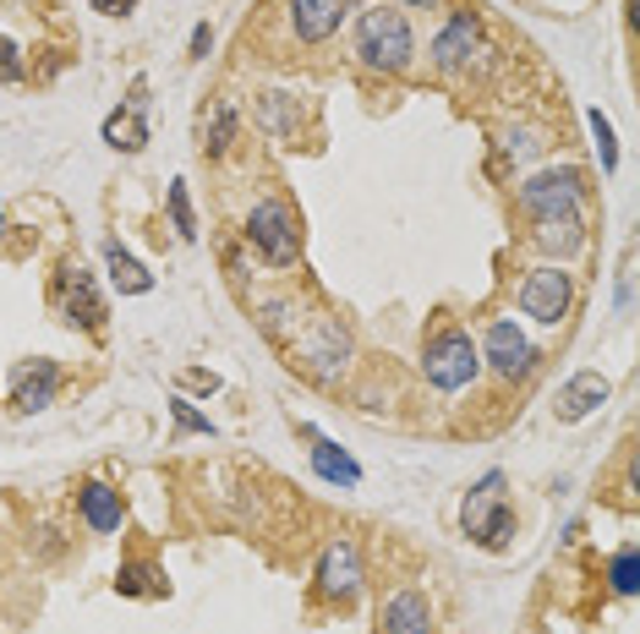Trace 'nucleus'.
<instances>
[{
	"label": "nucleus",
	"mask_w": 640,
	"mask_h": 634,
	"mask_svg": "<svg viewBox=\"0 0 640 634\" xmlns=\"http://www.w3.org/2000/svg\"><path fill=\"white\" fill-rule=\"evenodd\" d=\"M503 148H509V158H532V153H537V137H532V131H509Z\"/></svg>",
	"instance_id": "obj_29"
},
{
	"label": "nucleus",
	"mask_w": 640,
	"mask_h": 634,
	"mask_svg": "<svg viewBox=\"0 0 640 634\" xmlns=\"http://www.w3.org/2000/svg\"><path fill=\"white\" fill-rule=\"evenodd\" d=\"M0 236H7V214H0Z\"/></svg>",
	"instance_id": "obj_33"
},
{
	"label": "nucleus",
	"mask_w": 640,
	"mask_h": 634,
	"mask_svg": "<svg viewBox=\"0 0 640 634\" xmlns=\"http://www.w3.org/2000/svg\"><path fill=\"white\" fill-rule=\"evenodd\" d=\"M602 400H607V378L602 372H575L559 389V421H586Z\"/></svg>",
	"instance_id": "obj_14"
},
{
	"label": "nucleus",
	"mask_w": 640,
	"mask_h": 634,
	"mask_svg": "<svg viewBox=\"0 0 640 634\" xmlns=\"http://www.w3.org/2000/svg\"><path fill=\"white\" fill-rule=\"evenodd\" d=\"M580 241H586L580 214H553V219H537V246H542V252L569 257V252H580Z\"/></svg>",
	"instance_id": "obj_20"
},
{
	"label": "nucleus",
	"mask_w": 640,
	"mask_h": 634,
	"mask_svg": "<svg viewBox=\"0 0 640 634\" xmlns=\"http://www.w3.org/2000/svg\"><path fill=\"white\" fill-rule=\"evenodd\" d=\"M115 591L120 596H170V580H165L159 563H120Z\"/></svg>",
	"instance_id": "obj_21"
},
{
	"label": "nucleus",
	"mask_w": 640,
	"mask_h": 634,
	"mask_svg": "<svg viewBox=\"0 0 640 634\" xmlns=\"http://www.w3.org/2000/svg\"><path fill=\"white\" fill-rule=\"evenodd\" d=\"M383 634H433V607L422 591H395L383 607Z\"/></svg>",
	"instance_id": "obj_13"
},
{
	"label": "nucleus",
	"mask_w": 640,
	"mask_h": 634,
	"mask_svg": "<svg viewBox=\"0 0 640 634\" xmlns=\"http://www.w3.org/2000/svg\"><path fill=\"white\" fill-rule=\"evenodd\" d=\"M104 142L120 148V153L149 148V83H143V77L132 83V99H126V110H115V115L104 121Z\"/></svg>",
	"instance_id": "obj_11"
},
{
	"label": "nucleus",
	"mask_w": 640,
	"mask_h": 634,
	"mask_svg": "<svg viewBox=\"0 0 640 634\" xmlns=\"http://www.w3.org/2000/svg\"><path fill=\"white\" fill-rule=\"evenodd\" d=\"M350 12V0H291V28L302 45H323L329 34H340Z\"/></svg>",
	"instance_id": "obj_12"
},
{
	"label": "nucleus",
	"mask_w": 640,
	"mask_h": 634,
	"mask_svg": "<svg viewBox=\"0 0 640 634\" xmlns=\"http://www.w3.org/2000/svg\"><path fill=\"white\" fill-rule=\"evenodd\" d=\"M400 7H417L422 12V7H433V0H400Z\"/></svg>",
	"instance_id": "obj_32"
},
{
	"label": "nucleus",
	"mask_w": 640,
	"mask_h": 634,
	"mask_svg": "<svg viewBox=\"0 0 640 634\" xmlns=\"http://www.w3.org/2000/svg\"><path fill=\"white\" fill-rule=\"evenodd\" d=\"M170 225L181 241H197V219H192V198H187V181H170Z\"/></svg>",
	"instance_id": "obj_24"
},
{
	"label": "nucleus",
	"mask_w": 640,
	"mask_h": 634,
	"mask_svg": "<svg viewBox=\"0 0 640 634\" xmlns=\"http://www.w3.org/2000/svg\"><path fill=\"white\" fill-rule=\"evenodd\" d=\"M208 45H214V34H208V23H197V28H192V61H203Z\"/></svg>",
	"instance_id": "obj_31"
},
{
	"label": "nucleus",
	"mask_w": 640,
	"mask_h": 634,
	"mask_svg": "<svg viewBox=\"0 0 640 634\" xmlns=\"http://www.w3.org/2000/svg\"><path fill=\"white\" fill-rule=\"evenodd\" d=\"M296 362H302V372L318 378V383H334V378L345 372V362H350V334L340 329V317H312L307 334L296 340Z\"/></svg>",
	"instance_id": "obj_4"
},
{
	"label": "nucleus",
	"mask_w": 640,
	"mask_h": 634,
	"mask_svg": "<svg viewBox=\"0 0 640 634\" xmlns=\"http://www.w3.org/2000/svg\"><path fill=\"white\" fill-rule=\"evenodd\" d=\"M55 306H61L66 324H82V329H99V324H104V295H99V284H93V274H88L82 263H66V268H61V279H55Z\"/></svg>",
	"instance_id": "obj_7"
},
{
	"label": "nucleus",
	"mask_w": 640,
	"mask_h": 634,
	"mask_svg": "<svg viewBox=\"0 0 640 634\" xmlns=\"http://www.w3.org/2000/svg\"><path fill=\"white\" fill-rule=\"evenodd\" d=\"M356 55H361V66H372V72H389V77L406 72L411 55H417L411 23H406L395 7L361 12V23H356Z\"/></svg>",
	"instance_id": "obj_1"
},
{
	"label": "nucleus",
	"mask_w": 640,
	"mask_h": 634,
	"mask_svg": "<svg viewBox=\"0 0 640 634\" xmlns=\"http://www.w3.org/2000/svg\"><path fill=\"white\" fill-rule=\"evenodd\" d=\"M476 34H482V28H476V17H471V12H460V17H455V23L433 39V61H438L444 72H460V66L471 61V50H476Z\"/></svg>",
	"instance_id": "obj_15"
},
{
	"label": "nucleus",
	"mask_w": 640,
	"mask_h": 634,
	"mask_svg": "<svg viewBox=\"0 0 640 634\" xmlns=\"http://www.w3.org/2000/svg\"><path fill=\"white\" fill-rule=\"evenodd\" d=\"M246 241L264 252V263H274V268H291L296 263V252H302V236H296V219H291V208L285 203H258L246 214Z\"/></svg>",
	"instance_id": "obj_5"
},
{
	"label": "nucleus",
	"mask_w": 640,
	"mask_h": 634,
	"mask_svg": "<svg viewBox=\"0 0 640 634\" xmlns=\"http://www.w3.org/2000/svg\"><path fill=\"white\" fill-rule=\"evenodd\" d=\"M422 372H427V383H433L438 394H460V389L482 372V351H476V340H471V334L449 329V334H438V340L427 345Z\"/></svg>",
	"instance_id": "obj_3"
},
{
	"label": "nucleus",
	"mask_w": 640,
	"mask_h": 634,
	"mask_svg": "<svg viewBox=\"0 0 640 634\" xmlns=\"http://www.w3.org/2000/svg\"><path fill=\"white\" fill-rule=\"evenodd\" d=\"M482 356H487V367H492L498 378H509V383H515V378H526V372H532V362H537L532 340H526L515 324H509V317L487 329V345H482Z\"/></svg>",
	"instance_id": "obj_10"
},
{
	"label": "nucleus",
	"mask_w": 640,
	"mask_h": 634,
	"mask_svg": "<svg viewBox=\"0 0 640 634\" xmlns=\"http://www.w3.org/2000/svg\"><path fill=\"white\" fill-rule=\"evenodd\" d=\"M170 416H176V438H192V432L214 438V421H208V416H197V410H192V400H170Z\"/></svg>",
	"instance_id": "obj_26"
},
{
	"label": "nucleus",
	"mask_w": 640,
	"mask_h": 634,
	"mask_svg": "<svg viewBox=\"0 0 640 634\" xmlns=\"http://www.w3.org/2000/svg\"><path fill=\"white\" fill-rule=\"evenodd\" d=\"M607 580H613V591H618V596H635V585H640V574H635V547H624V553L613 558Z\"/></svg>",
	"instance_id": "obj_27"
},
{
	"label": "nucleus",
	"mask_w": 640,
	"mask_h": 634,
	"mask_svg": "<svg viewBox=\"0 0 640 634\" xmlns=\"http://www.w3.org/2000/svg\"><path fill=\"white\" fill-rule=\"evenodd\" d=\"M460 525L487 553H503L509 547V536H515V509H509V498H503V470H487L482 482L471 487V498L460 509Z\"/></svg>",
	"instance_id": "obj_2"
},
{
	"label": "nucleus",
	"mask_w": 640,
	"mask_h": 634,
	"mask_svg": "<svg viewBox=\"0 0 640 634\" xmlns=\"http://www.w3.org/2000/svg\"><path fill=\"white\" fill-rule=\"evenodd\" d=\"M104 268H110V284L120 290V295H149L154 290V274L126 252L120 241H104Z\"/></svg>",
	"instance_id": "obj_17"
},
{
	"label": "nucleus",
	"mask_w": 640,
	"mask_h": 634,
	"mask_svg": "<svg viewBox=\"0 0 640 634\" xmlns=\"http://www.w3.org/2000/svg\"><path fill=\"white\" fill-rule=\"evenodd\" d=\"M230 137H235V104H230V99H219V104H214V115H208L203 148H208V153H225V148H230Z\"/></svg>",
	"instance_id": "obj_23"
},
{
	"label": "nucleus",
	"mask_w": 640,
	"mask_h": 634,
	"mask_svg": "<svg viewBox=\"0 0 640 634\" xmlns=\"http://www.w3.org/2000/svg\"><path fill=\"white\" fill-rule=\"evenodd\" d=\"M569 274L564 268H537L526 284H521V312L537 317V324H564V312H569Z\"/></svg>",
	"instance_id": "obj_9"
},
{
	"label": "nucleus",
	"mask_w": 640,
	"mask_h": 634,
	"mask_svg": "<svg viewBox=\"0 0 640 634\" xmlns=\"http://www.w3.org/2000/svg\"><path fill=\"white\" fill-rule=\"evenodd\" d=\"M361 553L356 542H329L318 558V596L323 601H356L361 596Z\"/></svg>",
	"instance_id": "obj_8"
},
{
	"label": "nucleus",
	"mask_w": 640,
	"mask_h": 634,
	"mask_svg": "<svg viewBox=\"0 0 640 634\" xmlns=\"http://www.w3.org/2000/svg\"><path fill=\"white\" fill-rule=\"evenodd\" d=\"M55 389H61V367L55 362H34V367H23L17 372V410L23 416H34V410H44L50 400H55Z\"/></svg>",
	"instance_id": "obj_16"
},
{
	"label": "nucleus",
	"mask_w": 640,
	"mask_h": 634,
	"mask_svg": "<svg viewBox=\"0 0 640 634\" xmlns=\"http://www.w3.org/2000/svg\"><path fill=\"white\" fill-rule=\"evenodd\" d=\"M258 121L269 137H296V99L291 93H264L258 99Z\"/></svg>",
	"instance_id": "obj_22"
},
{
	"label": "nucleus",
	"mask_w": 640,
	"mask_h": 634,
	"mask_svg": "<svg viewBox=\"0 0 640 634\" xmlns=\"http://www.w3.org/2000/svg\"><path fill=\"white\" fill-rule=\"evenodd\" d=\"M586 121H591V137H597V158H602V170L613 176V165H618V142H613V126H607V115H602V110H591Z\"/></svg>",
	"instance_id": "obj_25"
},
{
	"label": "nucleus",
	"mask_w": 640,
	"mask_h": 634,
	"mask_svg": "<svg viewBox=\"0 0 640 634\" xmlns=\"http://www.w3.org/2000/svg\"><path fill=\"white\" fill-rule=\"evenodd\" d=\"M77 504H82V520H88L93 531H120V493H115V487L88 482V487L77 493Z\"/></svg>",
	"instance_id": "obj_19"
},
{
	"label": "nucleus",
	"mask_w": 640,
	"mask_h": 634,
	"mask_svg": "<svg viewBox=\"0 0 640 634\" xmlns=\"http://www.w3.org/2000/svg\"><path fill=\"white\" fill-rule=\"evenodd\" d=\"M521 208L532 219H553V214H575L580 208V170L559 165V170H542L521 187Z\"/></svg>",
	"instance_id": "obj_6"
},
{
	"label": "nucleus",
	"mask_w": 640,
	"mask_h": 634,
	"mask_svg": "<svg viewBox=\"0 0 640 634\" xmlns=\"http://www.w3.org/2000/svg\"><path fill=\"white\" fill-rule=\"evenodd\" d=\"M17 77H23V55L12 39H0V83H17Z\"/></svg>",
	"instance_id": "obj_28"
},
{
	"label": "nucleus",
	"mask_w": 640,
	"mask_h": 634,
	"mask_svg": "<svg viewBox=\"0 0 640 634\" xmlns=\"http://www.w3.org/2000/svg\"><path fill=\"white\" fill-rule=\"evenodd\" d=\"M312 438V470L323 476V482H334V487H356L361 482V465L340 448V443H329V438H318V432H307Z\"/></svg>",
	"instance_id": "obj_18"
},
{
	"label": "nucleus",
	"mask_w": 640,
	"mask_h": 634,
	"mask_svg": "<svg viewBox=\"0 0 640 634\" xmlns=\"http://www.w3.org/2000/svg\"><path fill=\"white\" fill-rule=\"evenodd\" d=\"M132 7H138V0H93V12H104V17H126Z\"/></svg>",
	"instance_id": "obj_30"
}]
</instances>
